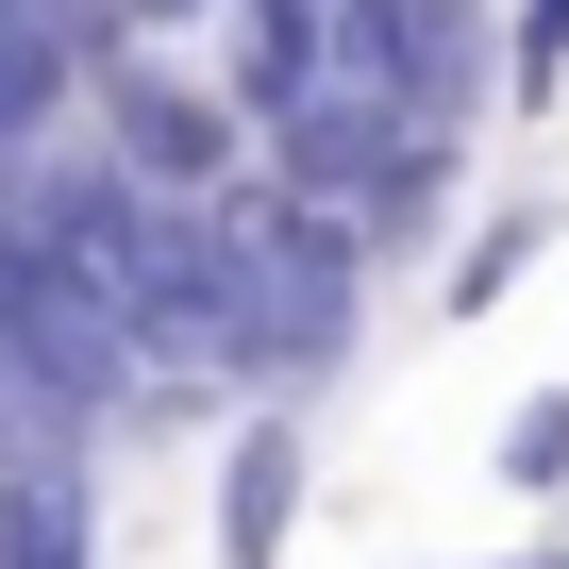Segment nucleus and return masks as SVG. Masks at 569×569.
<instances>
[{
	"instance_id": "1",
	"label": "nucleus",
	"mask_w": 569,
	"mask_h": 569,
	"mask_svg": "<svg viewBox=\"0 0 569 569\" xmlns=\"http://www.w3.org/2000/svg\"><path fill=\"white\" fill-rule=\"evenodd\" d=\"M251 84H201V68H168L151 34H118L101 51V151L134 168V184H168V201H234L251 184Z\"/></svg>"
},
{
	"instance_id": "2",
	"label": "nucleus",
	"mask_w": 569,
	"mask_h": 569,
	"mask_svg": "<svg viewBox=\"0 0 569 569\" xmlns=\"http://www.w3.org/2000/svg\"><path fill=\"white\" fill-rule=\"evenodd\" d=\"M302 486H319V436H302V402L268 386V402L234 419V452H218V569H284Z\"/></svg>"
},
{
	"instance_id": "3",
	"label": "nucleus",
	"mask_w": 569,
	"mask_h": 569,
	"mask_svg": "<svg viewBox=\"0 0 569 569\" xmlns=\"http://www.w3.org/2000/svg\"><path fill=\"white\" fill-rule=\"evenodd\" d=\"M0 569H101L84 436H0Z\"/></svg>"
},
{
	"instance_id": "4",
	"label": "nucleus",
	"mask_w": 569,
	"mask_h": 569,
	"mask_svg": "<svg viewBox=\"0 0 569 569\" xmlns=\"http://www.w3.org/2000/svg\"><path fill=\"white\" fill-rule=\"evenodd\" d=\"M536 251H552V201H486V218L452 234V268H436V319H486V302H519V284H536Z\"/></svg>"
},
{
	"instance_id": "5",
	"label": "nucleus",
	"mask_w": 569,
	"mask_h": 569,
	"mask_svg": "<svg viewBox=\"0 0 569 569\" xmlns=\"http://www.w3.org/2000/svg\"><path fill=\"white\" fill-rule=\"evenodd\" d=\"M569 101V0H502V118Z\"/></svg>"
},
{
	"instance_id": "6",
	"label": "nucleus",
	"mask_w": 569,
	"mask_h": 569,
	"mask_svg": "<svg viewBox=\"0 0 569 569\" xmlns=\"http://www.w3.org/2000/svg\"><path fill=\"white\" fill-rule=\"evenodd\" d=\"M502 486H519V502H569V386L502 419Z\"/></svg>"
},
{
	"instance_id": "7",
	"label": "nucleus",
	"mask_w": 569,
	"mask_h": 569,
	"mask_svg": "<svg viewBox=\"0 0 569 569\" xmlns=\"http://www.w3.org/2000/svg\"><path fill=\"white\" fill-rule=\"evenodd\" d=\"M502 569H569V552H502Z\"/></svg>"
}]
</instances>
